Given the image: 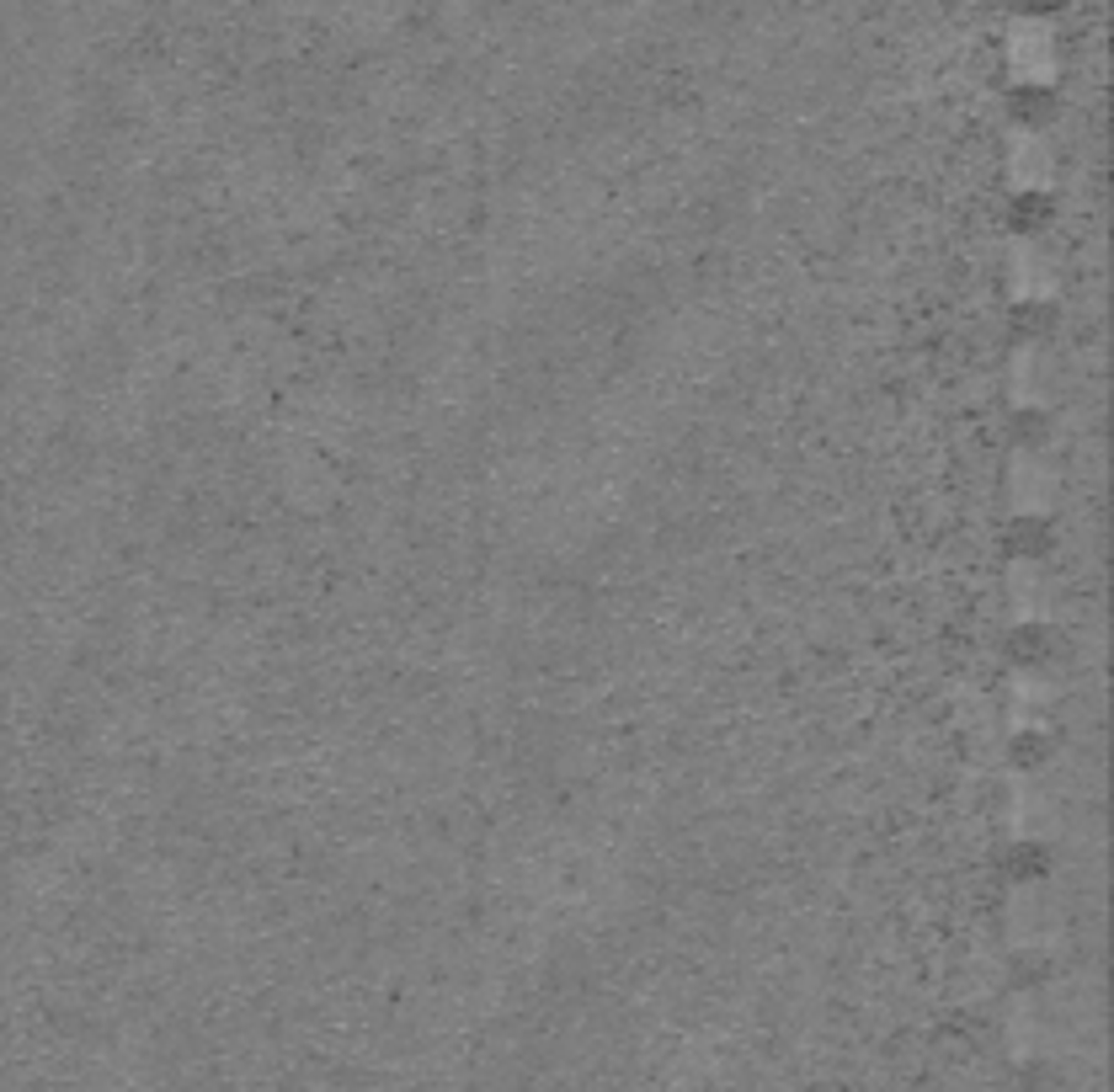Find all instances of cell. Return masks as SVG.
I'll return each mask as SVG.
<instances>
[{
    "label": "cell",
    "mask_w": 1114,
    "mask_h": 1092,
    "mask_svg": "<svg viewBox=\"0 0 1114 1092\" xmlns=\"http://www.w3.org/2000/svg\"><path fill=\"white\" fill-rule=\"evenodd\" d=\"M1013 59H1018V70H1029V75H1045L1051 70V37H1045L1040 28H1018L1013 33Z\"/></svg>",
    "instance_id": "obj_1"
}]
</instances>
